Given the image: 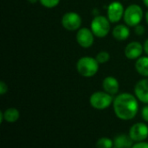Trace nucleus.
<instances>
[{
    "label": "nucleus",
    "mask_w": 148,
    "mask_h": 148,
    "mask_svg": "<svg viewBox=\"0 0 148 148\" xmlns=\"http://www.w3.org/2000/svg\"><path fill=\"white\" fill-rule=\"evenodd\" d=\"M144 51V46L138 41H133L127 44L125 48V56L131 60L138 59L141 57V54Z\"/></svg>",
    "instance_id": "9d476101"
},
{
    "label": "nucleus",
    "mask_w": 148,
    "mask_h": 148,
    "mask_svg": "<svg viewBox=\"0 0 148 148\" xmlns=\"http://www.w3.org/2000/svg\"><path fill=\"white\" fill-rule=\"evenodd\" d=\"M82 19L81 16L74 11L66 12L62 17V26L69 31H78L82 26Z\"/></svg>",
    "instance_id": "423d86ee"
},
{
    "label": "nucleus",
    "mask_w": 148,
    "mask_h": 148,
    "mask_svg": "<svg viewBox=\"0 0 148 148\" xmlns=\"http://www.w3.org/2000/svg\"><path fill=\"white\" fill-rule=\"evenodd\" d=\"M39 3L45 8L52 9L59 4L60 0H39Z\"/></svg>",
    "instance_id": "6ab92c4d"
},
{
    "label": "nucleus",
    "mask_w": 148,
    "mask_h": 148,
    "mask_svg": "<svg viewBox=\"0 0 148 148\" xmlns=\"http://www.w3.org/2000/svg\"><path fill=\"white\" fill-rule=\"evenodd\" d=\"M134 93L138 100L144 104H148V79L137 82L134 87Z\"/></svg>",
    "instance_id": "9b49d317"
},
{
    "label": "nucleus",
    "mask_w": 148,
    "mask_h": 148,
    "mask_svg": "<svg viewBox=\"0 0 148 148\" xmlns=\"http://www.w3.org/2000/svg\"><path fill=\"white\" fill-rule=\"evenodd\" d=\"M114 112L116 117L121 120H131L139 112V103L136 96L124 92L118 94L113 102Z\"/></svg>",
    "instance_id": "f257e3e1"
},
{
    "label": "nucleus",
    "mask_w": 148,
    "mask_h": 148,
    "mask_svg": "<svg viewBox=\"0 0 148 148\" xmlns=\"http://www.w3.org/2000/svg\"><path fill=\"white\" fill-rule=\"evenodd\" d=\"M8 92V85L4 81H0V95H4Z\"/></svg>",
    "instance_id": "4be33fe9"
},
{
    "label": "nucleus",
    "mask_w": 148,
    "mask_h": 148,
    "mask_svg": "<svg viewBox=\"0 0 148 148\" xmlns=\"http://www.w3.org/2000/svg\"><path fill=\"white\" fill-rule=\"evenodd\" d=\"M113 37L119 41H124L127 39L130 36V30L125 24H118L116 25L112 31Z\"/></svg>",
    "instance_id": "4468645a"
},
{
    "label": "nucleus",
    "mask_w": 148,
    "mask_h": 148,
    "mask_svg": "<svg viewBox=\"0 0 148 148\" xmlns=\"http://www.w3.org/2000/svg\"><path fill=\"white\" fill-rule=\"evenodd\" d=\"M102 87L106 92L111 95H115L119 92L120 84H119V81L114 77L108 76L102 81Z\"/></svg>",
    "instance_id": "f8f14e48"
},
{
    "label": "nucleus",
    "mask_w": 148,
    "mask_h": 148,
    "mask_svg": "<svg viewBox=\"0 0 148 148\" xmlns=\"http://www.w3.org/2000/svg\"><path fill=\"white\" fill-rule=\"evenodd\" d=\"M99 63L95 58L85 56L81 58L77 64L76 69L80 75L84 78L94 77L99 71Z\"/></svg>",
    "instance_id": "f03ea898"
},
{
    "label": "nucleus",
    "mask_w": 148,
    "mask_h": 148,
    "mask_svg": "<svg viewBox=\"0 0 148 148\" xmlns=\"http://www.w3.org/2000/svg\"><path fill=\"white\" fill-rule=\"evenodd\" d=\"M3 120H4V118H3V112H0V122L3 123Z\"/></svg>",
    "instance_id": "393cba45"
},
{
    "label": "nucleus",
    "mask_w": 148,
    "mask_h": 148,
    "mask_svg": "<svg viewBox=\"0 0 148 148\" xmlns=\"http://www.w3.org/2000/svg\"><path fill=\"white\" fill-rule=\"evenodd\" d=\"M95 58H96V60L98 61L99 64H105V63L109 61L110 54L106 51H101L99 53H97Z\"/></svg>",
    "instance_id": "a211bd4d"
},
{
    "label": "nucleus",
    "mask_w": 148,
    "mask_h": 148,
    "mask_svg": "<svg viewBox=\"0 0 148 148\" xmlns=\"http://www.w3.org/2000/svg\"><path fill=\"white\" fill-rule=\"evenodd\" d=\"M134 31H135V33H136L137 35H139V36H142V35H144V34H145L146 30H145V27H144L143 25H141V24H138L137 26H135Z\"/></svg>",
    "instance_id": "aec40b11"
},
{
    "label": "nucleus",
    "mask_w": 148,
    "mask_h": 148,
    "mask_svg": "<svg viewBox=\"0 0 148 148\" xmlns=\"http://www.w3.org/2000/svg\"><path fill=\"white\" fill-rule=\"evenodd\" d=\"M110 21L108 17L97 15L95 16L90 24V29L94 35L97 38H102L108 35L110 32Z\"/></svg>",
    "instance_id": "7ed1b4c3"
},
{
    "label": "nucleus",
    "mask_w": 148,
    "mask_h": 148,
    "mask_svg": "<svg viewBox=\"0 0 148 148\" xmlns=\"http://www.w3.org/2000/svg\"><path fill=\"white\" fill-rule=\"evenodd\" d=\"M141 117H142L144 121L148 123V104H147V106H145L142 108V110H141Z\"/></svg>",
    "instance_id": "412c9836"
},
{
    "label": "nucleus",
    "mask_w": 148,
    "mask_h": 148,
    "mask_svg": "<svg viewBox=\"0 0 148 148\" xmlns=\"http://www.w3.org/2000/svg\"><path fill=\"white\" fill-rule=\"evenodd\" d=\"M96 148H114V140L108 137L100 138L95 145Z\"/></svg>",
    "instance_id": "f3484780"
},
{
    "label": "nucleus",
    "mask_w": 148,
    "mask_h": 148,
    "mask_svg": "<svg viewBox=\"0 0 148 148\" xmlns=\"http://www.w3.org/2000/svg\"><path fill=\"white\" fill-rule=\"evenodd\" d=\"M4 120L8 123H15L20 118L19 111L15 107H10L3 112Z\"/></svg>",
    "instance_id": "dca6fc26"
},
{
    "label": "nucleus",
    "mask_w": 148,
    "mask_h": 148,
    "mask_svg": "<svg viewBox=\"0 0 148 148\" xmlns=\"http://www.w3.org/2000/svg\"><path fill=\"white\" fill-rule=\"evenodd\" d=\"M146 20H147V23L148 24V10L147 11V14H146Z\"/></svg>",
    "instance_id": "cd10ccee"
},
{
    "label": "nucleus",
    "mask_w": 148,
    "mask_h": 148,
    "mask_svg": "<svg viewBox=\"0 0 148 148\" xmlns=\"http://www.w3.org/2000/svg\"><path fill=\"white\" fill-rule=\"evenodd\" d=\"M134 140L130 138L129 134L121 133L114 139V148H132Z\"/></svg>",
    "instance_id": "ddd939ff"
},
{
    "label": "nucleus",
    "mask_w": 148,
    "mask_h": 148,
    "mask_svg": "<svg viewBox=\"0 0 148 148\" xmlns=\"http://www.w3.org/2000/svg\"><path fill=\"white\" fill-rule=\"evenodd\" d=\"M144 51L146 52V54L148 56V38L145 41V43H144Z\"/></svg>",
    "instance_id": "b1692460"
},
{
    "label": "nucleus",
    "mask_w": 148,
    "mask_h": 148,
    "mask_svg": "<svg viewBox=\"0 0 148 148\" xmlns=\"http://www.w3.org/2000/svg\"><path fill=\"white\" fill-rule=\"evenodd\" d=\"M132 148H148V142L146 141L136 142L135 144L133 145Z\"/></svg>",
    "instance_id": "5701e85b"
},
{
    "label": "nucleus",
    "mask_w": 148,
    "mask_h": 148,
    "mask_svg": "<svg viewBox=\"0 0 148 148\" xmlns=\"http://www.w3.org/2000/svg\"><path fill=\"white\" fill-rule=\"evenodd\" d=\"M143 10L138 4H130L125 9L123 19L127 25L135 27L141 22L143 18Z\"/></svg>",
    "instance_id": "20e7f679"
},
{
    "label": "nucleus",
    "mask_w": 148,
    "mask_h": 148,
    "mask_svg": "<svg viewBox=\"0 0 148 148\" xmlns=\"http://www.w3.org/2000/svg\"><path fill=\"white\" fill-rule=\"evenodd\" d=\"M28 2L30 3H36L39 2V0H28Z\"/></svg>",
    "instance_id": "a878e982"
},
{
    "label": "nucleus",
    "mask_w": 148,
    "mask_h": 148,
    "mask_svg": "<svg viewBox=\"0 0 148 148\" xmlns=\"http://www.w3.org/2000/svg\"><path fill=\"white\" fill-rule=\"evenodd\" d=\"M114 102L113 95L101 91L94 92L89 98L91 106L96 110H105L108 108Z\"/></svg>",
    "instance_id": "39448f33"
},
{
    "label": "nucleus",
    "mask_w": 148,
    "mask_h": 148,
    "mask_svg": "<svg viewBox=\"0 0 148 148\" xmlns=\"http://www.w3.org/2000/svg\"><path fill=\"white\" fill-rule=\"evenodd\" d=\"M135 69L139 74L144 77H148V56L140 57L136 59Z\"/></svg>",
    "instance_id": "2eb2a0df"
},
{
    "label": "nucleus",
    "mask_w": 148,
    "mask_h": 148,
    "mask_svg": "<svg viewBox=\"0 0 148 148\" xmlns=\"http://www.w3.org/2000/svg\"><path fill=\"white\" fill-rule=\"evenodd\" d=\"M143 3H144V4L148 8V0H143Z\"/></svg>",
    "instance_id": "bb28decb"
},
{
    "label": "nucleus",
    "mask_w": 148,
    "mask_h": 148,
    "mask_svg": "<svg viewBox=\"0 0 148 148\" xmlns=\"http://www.w3.org/2000/svg\"><path fill=\"white\" fill-rule=\"evenodd\" d=\"M76 41L82 48H89L95 41V35L91 29L87 27L80 28L76 33Z\"/></svg>",
    "instance_id": "6e6552de"
},
{
    "label": "nucleus",
    "mask_w": 148,
    "mask_h": 148,
    "mask_svg": "<svg viewBox=\"0 0 148 148\" xmlns=\"http://www.w3.org/2000/svg\"><path fill=\"white\" fill-rule=\"evenodd\" d=\"M124 12L125 9L123 4L118 1H114L108 7V18L112 24L118 23L123 17Z\"/></svg>",
    "instance_id": "1a4fd4ad"
},
{
    "label": "nucleus",
    "mask_w": 148,
    "mask_h": 148,
    "mask_svg": "<svg viewBox=\"0 0 148 148\" xmlns=\"http://www.w3.org/2000/svg\"><path fill=\"white\" fill-rule=\"evenodd\" d=\"M128 134L134 142L145 141L148 138V126L143 122L135 123L130 127Z\"/></svg>",
    "instance_id": "0eeeda50"
}]
</instances>
